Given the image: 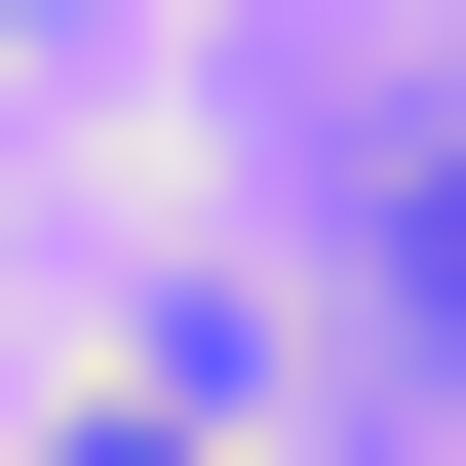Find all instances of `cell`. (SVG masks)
Here are the masks:
<instances>
[{"label": "cell", "instance_id": "6da1fadb", "mask_svg": "<svg viewBox=\"0 0 466 466\" xmlns=\"http://www.w3.org/2000/svg\"><path fill=\"white\" fill-rule=\"evenodd\" d=\"M39 466H233V428H195V389H78V428H39Z\"/></svg>", "mask_w": 466, "mask_h": 466}, {"label": "cell", "instance_id": "7a4b0ae2", "mask_svg": "<svg viewBox=\"0 0 466 466\" xmlns=\"http://www.w3.org/2000/svg\"><path fill=\"white\" fill-rule=\"evenodd\" d=\"M389 233H428V311H466V116H428V156H389Z\"/></svg>", "mask_w": 466, "mask_h": 466}]
</instances>
